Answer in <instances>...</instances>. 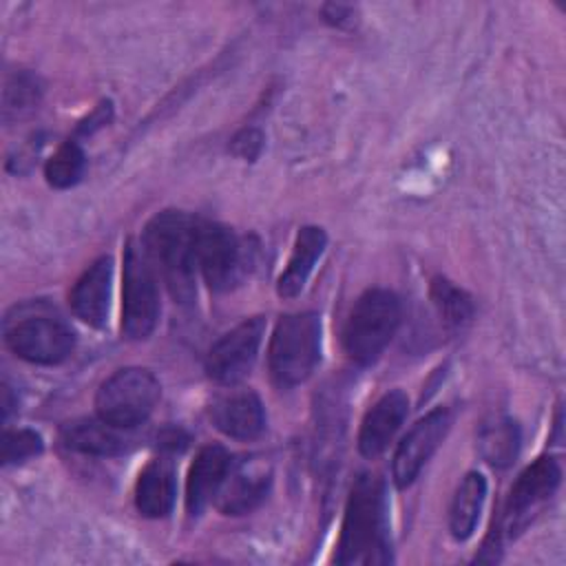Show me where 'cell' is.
Here are the masks:
<instances>
[{
	"label": "cell",
	"mask_w": 566,
	"mask_h": 566,
	"mask_svg": "<svg viewBox=\"0 0 566 566\" xmlns=\"http://www.w3.org/2000/svg\"><path fill=\"white\" fill-rule=\"evenodd\" d=\"M336 564H387L389 551V522L385 484L374 473H360L349 491Z\"/></svg>",
	"instance_id": "1"
},
{
	"label": "cell",
	"mask_w": 566,
	"mask_h": 566,
	"mask_svg": "<svg viewBox=\"0 0 566 566\" xmlns=\"http://www.w3.org/2000/svg\"><path fill=\"white\" fill-rule=\"evenodd\" d=\"M197 223L181 210H164L146 223L142 237L146 256L179 303H190L197 294Z\"/></svg>",
	"instance_id": "2"
},
{
	"label": "cell",
	"mask_w": 566,
	"mask_h": 566,
	"mask_svg": "<svg viewBox=\"0 0 566 566\" xmlns=\"http://www.w3.org/2000/svg\"><path fill=\"white\" fill-rule=\"evenodd\" d=\"M4 340L15 356L38 365L62 363L75 345L73 329L42 303L13 307L4 321Z\"/></svg>",
	"instance_id": "3"
},
{
	"label": "cell",
	"mask_w": 566,
	"mask_h": 566,
	"mask_svg": "<svg viewBox=\"0 0 566 566\" xmlns=\"http://www.w3.org/2000/svg\"><path fill=\"white\" fill-rule=\"evenodd\" d=\"M398 325L400 298L389 290H367L354 303L343 329L347 356L358 365L374 363L389 345Z\"/></svg>",
	"instance_id": "4"
},
{
	"label": "cell",
	"mask_w": 566,
	"mask_h": 566,
	"mask_svg": "<svg viewBox=\"0 0 566 566\" xmlns=\"http://www.w3.org/2000/svg\"><path fill=\"white\" fill-rule=\"evenodd\" d=\"M268 354L276 385L294 387L307 380L321 356V318L314 312L283 316L274 327Z\"/></svg>",
	"instance_id": "5"
},
{
	"label": "cell",
	"mask_w": 566,
	"mask_h": 566,
	"mask_svg": "<svg viewBox=\"0 0 566 566\" xmlns=\"http://www.w3.org/2000/svg\"><path fill=\"white\" fill-rule=\"evenodd\" d=\"M159 394V380L150 369L124 367L99 385L95 409L97 416L108 424L133 429L153 413Z\"/></svg>",
	"instance_id": "6"
},
{
	"label": "cell",
	"mask_w": 566,
	"mask_h": 566,
	"mask_svg": "<svg viewBox=\"0 0 566 566\" xmlns=\"http://www.w3.org/2000/svg\"><path fill=\"white\" fill-rule=\"evenodd\" d=\"M159 318V292L153 263L135 241L124 250L122 285V332L130 340L148 338Z\"/></svg>",
	"instance_id": "7"
},
{
	"label": "cell",
	"mask_w": 566,
	"mask_h": 566,
	"mask_svg": "<svg viewBox=\"0 0 566 566\" xmlns=\"http://www.w3.org/2000/svg\"><path fill=\"white\" fill-rule=\"evenodd\" d=\"M559 480H562L559 462L551 455L537 458L531 467H526L517 475L506 497L497 533L493 531L497 544H500V535L515 537L528 524L533 513L557 491Z\"/></svg>",
	"instance_id": "8"
},
{
	"label": "cell",
	"mask_w": 566,
	"mask_h": 566,
	"mask_svg": "<svg viewBox=\"0 0 566 566\" xmlns=\"http://www.w3.org/2000/svg\"><path fill=\"white\" fill-rule=\"evenodd\" d=\"M197 268L212 290H230L243 274V250L237 234L210 221L197 223Z\"/></svg>",
	"instance_id": "9"
},
{
	"label": "cell",
	"mask_w": 566,
	"mask_h": 566,
	"mask_svg": "<svg viewBox=\"0 0 566 566\" xmlns=\"http://www.w3.org/2000/svg\"><path fill=\"white\" fill-rule=\"evenodd\" d=\"M265 321L261 316L248 318L223 334L208 352L206 371L212 380L221 385L239 382L254 365L261 338H263Z\"/></svg>",
	"instance_id": "10"
},
{
	"label": "cell",
	"mask_w": 566,
	"mask_h": 566,
	"mask_svg": "<svg viewBox=\"0 0 566 566\" xmlns=\"http://www.w3.org/2000/svg\"><path fill=\"white\" fill-rule=\"evenodd\" d=\"M451 427V413L447 407H438L429 411L424 418H420L407 436L400 440L396 453H394V482L396 486L405 489L409 486L422 467L429 462V458L436 453L440 442L444 440L447 431Z\"/></svg>",
	"instance_id": "11"
},
{
	"label": "cell",
	"mask_w": 566,
	"mask_h": 566,
	"mask_svg": "<svg viewBox=\"0 0 566 566\" xmlns=\"http://www.w3.org/2000/svg\"><path fill=\"white\" fill-rule=\"evenodd\" d=\"M212 424L234 440H252L265 427V411L259 396L250 389H234L219 396L210 407Z\"/></svg>",
	"instance_id": "12"
},
{
	"label": "cell",
	"mask_w": 566,
	"mask_h": 566,
	"mask_svg": "<svg viewBox=\"0 0 566 566\" xmlns=\"http://www.w3.org/2000/svg\"><path fill=\"white\" fill-rule=\"evenodd\" d=\"M272 482V473L265 464L243 460L230 467V473L217 495V506L223 515H243L256 509Z\"/></svg>",
	"instance_id": "13"
},
{
	"label": "cell",
	"mask_w": 566,
	"mask_h": 566,
	"mask_svg": "<svg viewBox=\"0 0 566 566\" xmlns=\"http://www.w3.org/2000/svg\"><path fill=\"white\" fill-rule=\"evenodd\" d=\"M409 400L407 394L400 389L387 391L382 398L376 400V405L365 413L358 431V451L365 458L380 455L396 431L400 429L402 420L407 418Z\"/></svg>",
	"instance_id": "14"
},
{
	"label": "cell",
	"mask_w": 566,
	"mask_h": 566,
	"mask_svg": "<svg viewBox=\"0 0 566 566\" xmlns=\"http://www.w3.org/2000/svg\"><path fill=\"white\" fill-rule=\"evenodd\" d=\"M230 467L232 458L221 444H208L197 453L186 482V506L190 515H199L219 495Z\"/></svg>",
	"instance_id": "15"
},
{
	"label": "cell",
	"mask_w": 566,
	"mask_h": 566,
	"mask_svg": "<svg viewBox=\"0 0 566 566\" xmlns=\"http://www.w3.org/2000/svg\"><path fill=\"white\" fill-rule=\"evenodd\" d=\"M113 287V261L108 256L91 263L71 290V307L75 316L93 327L108 321Z\"/></svg>",
	"instance_id": "16"
},
{
	"label": "cell",
	"mask_w": 566,
	"mask_h": 566,
	"mask_svg": "<svg viewBox=\"0 0 566 566\" xmlns=\"http://www.w3.org/2000/svg\"><path fill=\"white\" fill-rule=\"evenodd\" d=\"M325 245H327V234H325L323 228L305 226V228L298 230L292 256L287 261V268L279 276V283H276L279 296L292 298V296H296L305 287L307 276L312 274L314 263L323 254Z\"/></svg>",
	"instance_id": "17"
},
{
	"label": "cell",
	"mask_w": 566,
	"mask_h": 566,
	"mask_svg": "<svg viewBox=\"0 0 566 566\" xmlns=\"http://www.w3.org/2000/svg\"><path fill=\"white\" fill-rule=\"evenodd\" d=\"M177 495L175 471L168 462L155 460L146 464L135 484V506L144 517H166Z\"/></svg>",
	"instance_id": "18"
},
{
	"label": "cell",
	"mask_w": 566,
	"mask_h": 566,
	"mask_svg": "<svg viewBox=\"0 0 566 566\" xmlns=\"http://www.w3.org/2000/svg\"><path fill=\"white\" fill-rule=\"evenodd\" d=\"M62 442L86 455H119L126 451L128 440L119 433V427H113L97 416L64 424Z\"/></svg>",
	"instance_id": "19"
},
{
	"label": "cell",
	"mask_w": 566,
	"mask_h": 566,
	"mask_svg": "<svg viewBox=\"0 0 566 566\" xmlns=\"http://www.w3.org/2000/svg\"><path fill=\"white\" fill-rule=\"evenodd\" d=\"M484 497H486L484 475L478 471L467 473L462 478V482L458 484L451 506H449V528L455 539L462 542V539L471 537V533L478 524Z\"/></svg>",
	"instance_id": "20"
},
{
	"label": "cell",
	"mask_w": 566,
	"mask_h": 566,
	"mask_svg": "<svg viewBox=\"0 0 566 566\" xmlns=\"http://www.w3.org/2000/svg\"><path fill=\"white\" fill-rule=\"evenodd\" d=\"M482 458L497 469L509 467L520 451V429L509 418H495L491 424H484L478 438Z\"/></svg>",
	"instance_id": "21"
},
{
	"label": "cell",
	"mask_w": 566,
	"mask_h": 566,
	"mask_svg": "<svg viewBox=\"0 0 566 566\" xmlns=\"http://www.w3.org/2000/svg\"><path fill=\"white\" fill-rule=\"evenodd\" d=\"M431 301L438 310V314L444 318L447 325L451 327H460L464 323H469L473 318V301L471 296L460 290L458 285H453L451 281L436 276L431 281Z\"/></svg>",
	"instance_id": "22"
},
{
	"label": "cell",
	"mask_w": 566,
	"mask_h": 566,
	"mask_svg": "<svg viewBox=\"0 0 566 566\" xmlns=\"http://www.w3.org/2000/svg\"><path fill=\"white\" fill-rule=\"evenodd\" d=\"M86 168V155L75 142H64L46 161L44 177L53 188L75 186Z\"/></svg>",
	"instance_id": "23"
},
{
	"label": "cell",
	"mask_w": 566,
	"mask_h": 566,
	"mask_svg": "<svg viewBox=\"0 0 566 566\" xmlns=\"http://www.w3.org/2000/svg\"><path fill=\"white\" fill-rule=\"evenodd\" d=\"M42 453V438L33 429H13L2 436V462L20 464Z\"/></svg>",
	"instance_id": "24"
},
{
	"label": "cell",
	"mask_w": 566,
	"mask_h": 566,
	"mask_svg": "<svg viewBox=\"0 0 566 566\" xmlns=\"http://www.w3.org/2000/svg\"><path fill=\"white\" fill-rule=\"evenodd\" d=\"M40 88H38V80L29 73H18L11 82H7L4 88V111L9 113L13 111H22L29 108L31 104L38 102Z\"/></svg>",
	"instance_id": "25"
},
{
	"label": "cell",
	"mask_w": 566,
	"mask_h": 566,
	"mask_svg": "<svg viewBox=\"0 0 566 566\" xmlns=\"http://www.w3.org/2000/svg\"><path fill=\"white\" fill-rule=\"evenodd\" d=\"M261 146H263V137L254 128H245L232 139V153L243 159H254L261 153Z\"/></svg>",
	"instance_id": "26"
},
{
	"label": "cell",
	"mask_w": 566,
	"mask_h": 566,
	"mask_svg": "<svg viewBox=\"0 0 566 566\" xmlns=\"http://www.w3.org/2000/svg\"><path fill=\"white\" fill-rule=\"evenodd\" d=\"M323 18H325L329 24L343 27L345 22H352L354 9L347 7V4H325V7H323Z\"/></svg>",
	"instance_id": "27"
}]
</instances>
